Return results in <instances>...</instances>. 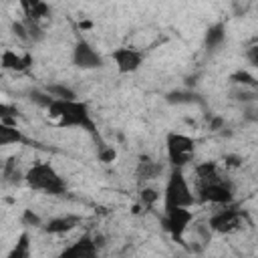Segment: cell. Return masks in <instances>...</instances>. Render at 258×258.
Returning <instances> with one entry per match:
<instances>
[{"label":"cell","instance_id":"cell-10","mask_svg":"<svg viewBox=\"0 0 258 258\" xmlns=\"http://www.w3.org/2000/svg\"><path fill=\"white\" fill-rule=\"evenodd\" d=\"M56 258H99V246L91 234H83L79 240L69 244Z\"/></svg>","mask_w":258,"mask_h":258},{"label":"cell","instance_id":"cell-18","mask_svg":"<svg viewBox=\"0 0 258 258\" xmlns=\"http://www.w3.org/2000/svg\"><path fill=\"white\" fill-rule=\"evenodd\" d=\"M46 93H48L52 99H62V101H73V99H77V93H75L71 87L58 85V83L48 85V87H46Z\"/></svg>","mask_w":258,"mask_h":258},{"label":"cell","instance_id":"cell-14","mask_svg":"<svg viewBox=\"0 0 258 258\" xmlns=\"http://www.w3.org/2000/svg\"><path fill=\"white\" fill-rule=\"evenodd\" d=\"M196 177H198V185H204L208 181H214L220 177V171H218V165L214 161H204V163H198L196 165Z\"/></svg>","mask_w":258,"mask_h":258},{"label":"cell","instance_id":"cell-26","mask_svg":"<svg viewBox=\"0 0 258 258\" xmlns=\"http://www.w3.org/2000/svg\"><path fill=\"white\" fill-rule=\"evenodd\" d=\"M220 127H222V119H220V117H216V119H212V129H214V131H218Z\"/></svg>","mask_w":258,"mask_h":258},{"label":"cell","instance_id":"cell-21","mask_svg":"<svg viewBox=\"0 0 258 258\" xmlns=\"http://www.w3.org/2000/svg\"><path fill=\"white\" fill-rule=\"evenodd\" d=\"M230 81L236 83V85H242V87H256V85H258L256 79H254L248 71H236V73L230 77Z\"/></svg>","mask_w":258,"mask_h":258},{"label":"cell","instance_id":"cell-12","mask_svg":"<svg viewBox=\"0 0 258 258\" xmlns=\"http://www.w3.org/2000/svg\"><path fill=\"white\" fill-rule=\"evenodd\" d=\"M32 64V56L28 52L20 54V52H14L10 48H6L2 52V69L6 71H12V73H24L28 71Z\"/></svg>","mask_w":258,"mask_h":258},{"label":"cell","instance_id":"cell-3","mask_svg":"<svg viewBox=\"0 0 258 258\" xmlns=\"http://www.w3.org/2000/svg\"><path fill=\"white\" fill-rule=\"evenodd\" d=\"M196 204V196L187 183L183 169L171 167L165 187H163V210L169 208H191Z\"/></svg>","mask_w":258,"mask_h":258},{"label":"cell","instance_id":"cell-25","mask_svg":"<svg viewBox=\"0 0 258 258\" xmlns=\"http://www.w3.org/2000/svg\"><path fill=\"white\" fill-rule=\"evenodd\" d=\"M224 161H226V165H240V157H236V155H226Z\"/></svg>","mask_w":258,"mask_h":258},{"label":"cell","instance_id":"cell-8","mask_svg":"<svg viewBox=\"0 0 258 258\" xmlns=\"http://www.w3.org/2000/svg\"><path fill=\"white\" fill-rule=\"evenodd\" d=\"M73 64L79 67V69H85V71H91V69H101L105 64L101 52L85 38L77 40L75 48H73Z\"/></svg>","mask_w":258,"mask_h":258},{"label":"cell","instance_id":"cell-2","mask_svg":"<svg viewBox=\"0 0 258 258\" xmlns=\"http://www.w3.org/2000/svg\"><path fill=\"white\" fill-rule=\"evenodd\" d=\"M24 181L34 191H44L48 196H60L67 191L64 177L46 161H36L24 171Z\"/></svg>","mask_w":258,"mask_h":258},{"label":"cell","instance_id":"cell-4","mask_svg":"<svg viewBox=\"0 0 258 258\" xmlns=\"http://www.w3.org/2000/svg\"><path fill=\"white\" fill-rule=\"evenodd\" d=\"M165 151H167L169 165L183 169L196 155V141H194V137H189L185 133L171 131L165 137Z\"/></svg>","mask_w":258,"mask_h":258},{"label":"cell","instance_id":"cell-6","mask_svg":"<svg viewBox=\"0 0 258 258\" xmlns=\"http://www.w3.org/2000/svg\"><path fill=\"white\" fill-rule=\"evenodd\" d=\"M200 194V200L202 202H208V204H214V206H230L234 202V189H232V183L226 181L222 175L214 181H208L204 185H200L198 189Z\"/></svg>","mask_w":258,"mask_h":258},{"label":"cell","instance_id":"cell-15","mask_svg":"<svg viewBox=\"0 0 258 258\" xmlns=\"http://www.w3.org/2000/svg\"><path fill=\"white\" fill-rule=\"evenodd\" d=\"M22 141H24V135L20 133V129L16 125L0 123V145H16Z\"/></svg>","mask_w":258,"mask_h":258},{"label":"cell","instance_id":"cell-22","mask_svg":"<svg viewBox=\"0 0 258 258\" xmlns=\"http://www.w3.org/2000/svg\"><path fill=\"white\" fill-rule=\"evenodd\" d=\"M97 157H99V161H103V163H113L115 159H117V151H115V147L113 145H101L99 147V151H97Z\"/></svg>","mask_w":258,"mask_h":258},{"label":"cell","instance_id":"cell-20","mask_svg":"<svg viewBox=\"0 0 258 258\" xmlns=\"http://www.w3.org/2000/svg\"><path fill=\"white\" fill-rule=\"evenodd\" d=\"M4 177H6V181H10V183H18L20 179H24V173L16 167L14 159H10V161L4 165Z\"/></svg>","mask_w":258,"mask_h":258},{"label":"cell","instance_id":"cell-17","mask_svg":"<svg viewBox=\"0 0 258 258\" xmlns=\"http://www.w3.org/2000/svg\"><path fill=\"white\" fill-rule=\"evenodd\" d=\"M30 234L28 232H22L18 238H16V244L12 246V250L8 252L6 258H30Z\"/></svg>","mask_w":258,"mask_h":258},{"label":"cell","instance_id":"cell-19","mask_svg":"<svg viewBox=\"0 0 258 258\" xmlns=\"http://www.w3.org/2000/svg\"><path fill=\"white\" fill-rule=\"evenodd\" d=\"M159 202V191L157 189H153V187H141V191H139V204L143 206V208H153L155 204Z\"/></svg>","mask_w":258,"mask_h":258},{"label":"cell","instance_id":"cell-24","mask_svg":"<svg viewBox=\"0 0 258 258\" xmlns=\"http://www.w3.org/2000/svg\"><path fill=\"white\" fill-rule=\"evenodd\" d=\"M248 58H250V62L258 64V46H252V48L248 50Z\"/></svg>","mask_w":258,"mask_h":258},{"label":"cell","instance_id":"cell-7","mask_svg":"<svg viewBox=\"0 0 258 258\" xmlns=\"http://www.w3.org/2000/svg\"><path fill=\"white\" fill-rule=\"evenodd\" d=\"M191 222H194V212L189 208H169V210H163L161 224L171 234V238L177 240V242H181V238L187 232Z\"/></svg>","mask_w":258,"mask_h":258},{"label":"cell","instance_id":"cell-23","mask_svg":"<svg viewBox=\"0 0 258 258\" xmlns=\"http://www.w3.org/2000/svg\"><path fill=\"white\" fill-rule=\"evenodd\" d=\"M22 224H24V226L38 228V226H42V220H40V216H38L34 210H24V212H22Z\"/></svg>","mask_w":258,"mask_h":258},{"label":"cell","instance_id":"cell-11","mask_svg":"<svg viewBox=\"0 0 258 258\" xmlns=\"http://www.w3.org/2000/svg\"><path fill=\"white\" fill-rule=\"evenodd\" d=\"M81 218L79 216H73V214H64V216H56V218H50L46 224H42V230L46 234H52V236H60V234H67L71 230H75L79 226Z\"/></svg>","mask_w":258,"mask_h":258},{"label":"cell","instance_id":"cell-9","mask_svg":"<svg viewBox=\"0 0 258 258\" xmlns=\"http://www.w3.org/2000/svg\"><path fill=\"white\" fill-rule=\"evenodd\" d=\"M143 58L145 54L133 46H119L111 52V60L115 62L117 71L123 73V75H129V73H135L141 64H143Z\"/></svg>","mask_w":258,"mask_h":258},{"label":"cell","instance_id":"cell-5","mask_svg":"<svg viewBox=\"0 0 258 258\" xmlns=\"http://www.w3.org/2000/svg\"><path fill=\"white\" fill-rule=\"evenodd\" d=\"M244 222V216H242V210H238L236 206H222L220 210H216L210 220H208V228L212 232H218V234H230V232H236Z\"/></svg>","mask_w":258,"mask_h":258},{"label":"cell","instance_id":"cell-16","mask_svg":"<svg viewBox=\"0 0 258 258\" xmlns=\"http://www.w3.org/2000/svg\"><path fill=\"white\" fill-rule=\"evenodd\" d=\"M224 40H226V26L222 22H216L206 30V46L208 48H218L224 44Z\"/></svg>","mask_w":258,"mask_h":258},{"label":"cell","instance_id":"cell-13","mask_svg":"<svg viewBox=\"0 0 258 258\" xmlns=\"http://www.w3.org/2000/svg\"><path fill=\"white\" fill-rule=\"evenodd\" d=\"M159 171H161V163L153 161V159H151V157H147V155H141V157H139L135 173H137V177H139L141 181L155 179V177L159 175Z\"/></svg>","mask_w":258,"mask_h":258},{"label":"cell","instance_id":"cell-1","mask_svg":"<svg viewBox=\"0 0 258 258\" xmlns=\"http://www.w3.org/2000/svg\"><path fill=\"white\" fill-rule=\"evenodd\" d=\"M48 115L60 125V127H79L87 133H91L93 137H99L97 133V125L93 121V115L89 111V105L73 99V101H62V99H52V103L48 105Z\"/></svg>","mask_w":258,"mask_h":258}]
</instances>
